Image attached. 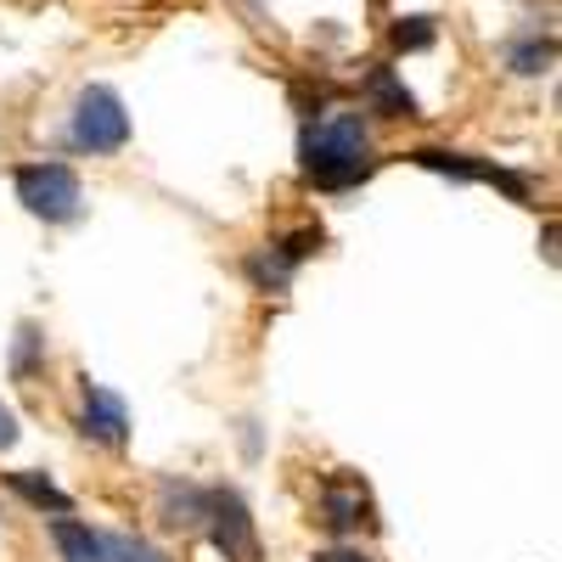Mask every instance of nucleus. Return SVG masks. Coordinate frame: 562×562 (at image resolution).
Masks as SVG:
<instances>
[{
	"label": "nucleus",
	"instance_id": "1",
	"mask_svg": "<svg viewBox=\"0 0 562 562\" xmlns=\"http://www.w3.org/2000/svg\"><path fill=\"white\" fill-rule=\"evenodd\" d=\"M304 175L321 186V192H344V186L371 175V135L360 113H321L315 124H304Z\"/></svg>",
	"mask_w": 562,
	"mask_h": 562
},
{
	"label": "nucleus",
	"instance_id": "2",
	"mask_svg": "<svg viewBox=\"0 0 562 562\" xmlns=\"http://www.w3.org/2000/svg\"><path fill=\"white\" fill-rule=\"evenodd\" d=\"M12 180H18V203H23L34 220H45V225H68V220H79V209H85L79 175H74L68 164H23Z\"/></svg>",
	"mask_w": 562,
	"mask_h": 562
},
{
	"label": "nucleus",
	"instance_id": "3",
	"mask_svg": "<svg viewBox=\"0 0 562 562\" xmlns=\"http://www.w3.org/2000/svg\"><path fill=\"white\" fill-rule=\"evenodd\" d=\"M130 140V113L108 85H85L74 102V147L90 158H113Z\"/></svg>",
	"mask_w": 562,
	"mask_h": 562
},
{
	"label": "nucleus",
	"instance_id": "4",
	"mask_svg": "<svg viewBox=\"0 0 562 562\" xmlns=\"http://www.w3.org/2000/svg\"><path fill=\"white\" fill-rule=\"evenodd\" d=\"M203 524L214 529V551L225 562H259V535H254V518L237 490H209V512Z\"/></svg>",
	"mask_w": 562,
	"mask_h": 562
},
{
	"label": "nucleus",
	"instance_id": "5",
	"mask_svg": "<svg viewBox=\"0 0 562 562\" xmlns=\"http://www.w3.org/2000/svg\"><path fill=\"white\" fill-rule=\"evenodd\" d=\"M411 164L422 169H434V175H450V180H484V186H501L506 198H529V180L524 175H512L501 164H479V158H467V153H445V147H416Z\"/></svg>",
	"mask_w": 562,
	"mask_h": 562
},
{
	"label": "nucleus",
	"instance_id": "6",
	"mask_svg": "<svg viewBox=\"0 0 562 562\" xmlns=\"http://www.w3.org/2000/svg\"><path fill=\"white\" fill-rule=\"evenodd\" d=\"M79 434L90 445L124 450L130 445V411H124V400L108 394V389H97V383H85V394H79Z\"/></svg>",
	"mask_w": 562,
	"mask_h": 562
},
{
	"label": "nucleus",
	"instance_id": "7",
	"mask_svg": "<svg viewBox=\"0 0 562 562\" xmlns=\"http://www.w3.org/2000/svg\"><path fill=\"white\" fill-rule=\"evenodd\" d=\"M321 524L333 529V535H355V529H371L378 518H371V495L360 479L338 473V479H326L321 484Z\"/></svg>",
	"mask_w": 562,
	"mask_h": 562
},
{
	"label": "nucleus",
	"instance_id": "8",
	"mask_svg": "<svg viewBox=\"0 0 562 562\" xmlns=\"http://www.w3.org/2000/svg\"><path fill=\"white\" fill-rule=\"evenodd\" d=\"M360 90H366V108L371 113H383V119H416V97L394 79V68H371Z\"/></svg>",
	"mask_w": 562,
	"mask_h": 562
},
{
	"label": "nucleus",
	"instance_id": "9",
	"mask_svg": "<svg viewBox=\"0 0 562 562\" xmlns=\"http://www.w3.org/2000/svg\"><path fill=\"white\" fill-rule=\"evenodd\" d=\"M52 540H57L63 562H108V540L79 518H52Z\"/></svg>",
	"mask_w": 562,
	"mask_h": 562
},
{
	"label": "nucleus",
	"instance_id": "10",
	"mask_svg": "<svg viewBox=\"0 0 562 562\" xmlns=\"http://www.w3.org/2000/svg\"><path fill=\"white\" fill-rule=\"evenodd\" d=\"M209 512V490H192V484H164V524L175 529H198Z\"/></svg>",
	"mask_w": 562,
	"mask_h": 562
},
{
	"label": "nucleus",
	"instance_id": "11",
	"mask_svg": "<svg viewBox=\"0 0 562 562\" xmlns=\"http://www.w3.org/2000/svg\"><path fill=\"white\" fill-rule=\"evenodd\" d=\"M7 484H12V495H23L34 512H57V518H68V512H74V501H68L52 479H40V473H7Z\"/></svg>",
	"mask_w": 562,
	"mask_h": 562
},
{
	"label": "nucleus",
	"instance_id": "12",
	"mask_svg": "<svg viewBox=\"0 0 562 562\" xmlns=\"http://www.w3.org/2000/svg\"><path fill=\"white\" fill-rule=\"evenodd\" d=\"M270 254H276L281 265H288V270H299L310 254H321V225H299V231H288V237H281Z\"/></svg>",
	"mask_w": 562,
	"mask_h": 562
},
{
	"label": "nucleus",
	"instance_id": "13",
	"mask_svg": "<svg viewBox=\"0 0 562 562\" xmlns=\"http://www.w3.org/2000/svg\"><path fill=\"white\" fill-rule=\"evenodd\" d=\"M506 63H512V74H524V79L546 74V68H551V40H518Z\"/></svg>",
	"mask_w": 562,
	"mask_h": 562
},
{
	"label": "nucleus",
	"instance_id": "14",
	"mask_svg": "<svg viewBox=\"0 0 562 562\" xmlns=\"http://www.w3.org/2000/svg\"><path fill=\"white\" fill-rule=\"evenodd\" d=\"M248 276H254L259 293H288V281H293V270L281 265L276 254H254V259H248Z\"/></svg>",
	"mask_w": 562,
	"mask_h": 562
},
{
	"label": "nucleus",
	"instance_id": "15",
	"mask_svg": "<svg viewBox=\"0 0 562 562\" xmlns=\"http://www.w3.org/2000/svg\"><path fill=\"white\" fill-rule=\"evenodd\" d=\"M102 540H108V562H169L158 546L135 540V535H102Z\"/></svg>",
	"mask_w": 562,
	"mask_h": 562
},
{
	"label": "nucleus",
	"instance_id": "16",
	"mask_svg": "<svg viewBox=\"0 0 562 562\" xmlns=\"http://www.w3.org/2000/svg\"><path fill=\"white\" fill-rule=\"evenodd\" d=\"M394 45L400 52H428L434 45V18H400L394 23Z\"/></svg>",
	"mask_w": 562,
	"mask_h": 562
},
{
	"label": "nucleus",
	"instance_id": "17",
	"mask_svg": "<svg viewBox=\"0 0 562 562\" xmlns=\"http://www.w3.org/2000/svg\"><path fill=\"white\" fill-rule=\"evenodd\" d=\"M40 349H45L40 326H23V333H18V349H12V371H18V378H34V371H40Z\"/></svg>",
	"mask_w": 562,
	"mask_h": 562
},
{
	"label": "nucleus",
	"instance_id": "18",
	"mask_svg": "<svg viewBox=\"0 0 562 562\" xmlns=\"http://www.w3.org/2000/svg\"><path fill=\"white\" fill-rule=\"evenodd\" d=\"M12 445H18V416L0 405V450H12Z\"/></svg>",
	"mask_w": 562,
	"mask_h": 562
},
{
	"label": "nucleus",
	"instance_id": "19",
	"mask_svg": "<svg viewBox=\"0 0 562 562\" xmlns=\"http://www.w3.org/2000/svg\"><path fill=\"white\" fill-rule=\"evenodd\" d=\"M315 562H371L366 551H349V546H333V551H321Z\"/></svg>",
	"mask_w": 562,
	"mask_h": 562
}]
</instances>
